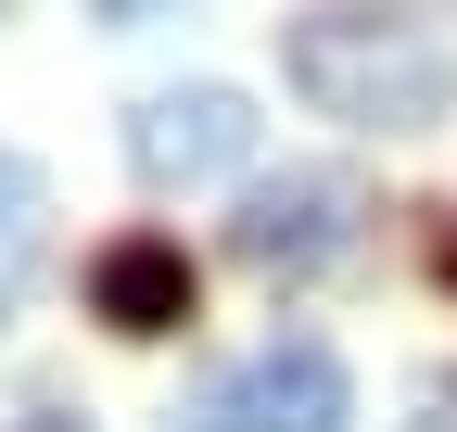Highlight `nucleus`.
Listing matches in <instances>:
<instances>
[{
  "instance_id": "7ed1b4c3",
  "label": "nucleus",
  "mask_w": 457,
  "mask_h": 432,
  "mask_svg": "<svg viewBox=\"0 0 457 432\" xmlns=\"http://www.w3.org/2000/svg\"><path fill=\"white\" fill-rule=\"evenodd\" d=\"M343 420H356V382L330 344H267L179 407V432H343Z\"/></svg>"
},
{
  "instance_id": "20e7f679",
  "label": "nucleus",
  "mask_w": 457,
  "mask_h": 432,
  "mask_svg": "<svg viewBox=\"0 0 457 432\" xmlns=\"http://www.w3.org/2000/svg\"><path fill=\"white\" fill-rule=\"evenodd\" d=\"M254 153V102L242 89H216V77H191V89H153L140 115H128V166L153 179V191H204V179H228Z\"/></svg>"
},
{
  "instance_id": "39448f33",
  "label": "nucleus",
  "mask_w": 457,
  "mask_h": 432,
  "mask_svg": "<svg viewBox=\"0 0 457 432\" xmlns=\"http://www.w3.org/2000/svg\"><path fill=\"white\" fill-rule=\"evenodd\" d=\"M89 318H102V331H128V344L179 331V318H191V254L165 242V229L102 242V254H89Z\"/></svg>"
},
{
  "instance_id": "f257e3e1",
  "label": "nucleus",
  "mask_w": 457,
  "mask_h": 432,
  "mask_svg": "<svg viewBox=\"0 0 457 432\" xmlns=\"http://www.w3.org/2000/svg\"><path fill=\"white\" fill-rule=\"evenodd\" d=\"M279 77L343 128H432L457 115V13L445 0H318L279 38Z\"/></svg>"
},
{
  "instance_id": "f03ea898",
  "label": "nucleus",
  "mask_w": 457,
  "mask_h": 432,
  "mask_svg": "<svg viewBox=\"0 0 457 432\" xmlns=\"http://www.w3.org/2000/svg\"><path fill=\"white\" fill-rule=\"evenodd\" d=\"M356 216H369V191L343 166H279V179H254L228 204V254L254 280H318V267L356 254Z\"/></svg>"
},
{
  "instance_id": "423d86ee",
  "label": "nucleus",
  "mask_w": 457,
  "mask_h": 432,
  "mask_svg": "<svg viewBox=\"0 0 457 432\" xmlns=\"http://www.w3.org/2000/svg\"><path fill=\"white\" fill-rule=\"evenodd\" d=\"M38 242H51V179L26 153H0V305H13V280L38 267Z\"/></svg>"
},
{
  "instance_id": "0eeeda50",
  "label": "nucleus",
  "mask_w": 457,
  "mask_h": 432,
  "mask_svg": "<svg viewBox=\"0 0 457 432\" xmlns=\"http://www.w3.org/2000/svg\"><path fill=\"white\" fill-rule=\"evenodd\" d=\"M140 13H165V0H102V26H140Z\"/></svg>"
}]
</instances>
